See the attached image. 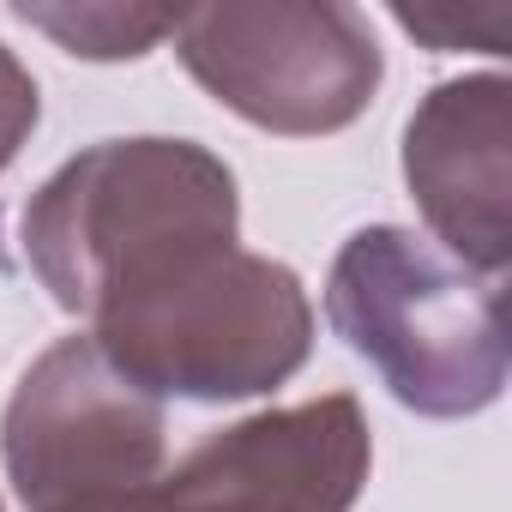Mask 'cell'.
<instances>
[{"label": "cell", "instance_id": "obj_10", "mask_svg": "<svg viewBox=\"0 0 512 512\" xmlns=\"http://www.w3.org/2000/svg\"><path fill=\"white\" fill-rule=\"evenodd\" d=\"M43 121V97H37V79L31 67L0 43V175L13 169V157L25 151V139L37 133Z\"/></svg>", "mask_w": 512, "mask_h": 512}, {"label": "cell", "instance_id": "obj_1", "mask_svg": "<svg viewBox=\"0 0 512 512\" xmlns=\"http://www.w3.org/2000/svg\"><path fill=\"white\" fill-rule=\"evenodd\" d=\"M241 193L193 139H103L67 157L25 205V260L55 308L91 320L115 296L241 247Z\"/></svg>", "mask_w": 512, "mask_h": 512}, {"label": "cell", "instance_id": "obj_2", "mask_svg": "<svg viewBox=\"0 0 512 512\" xmlns=\"http://www.w3.org/2000/svg\"><path fill=\"white\" fill-rule=\"evenodd\" d=\"M500 296V284L464 272L404 223L356 229L326 272L332 332L404 410L434 422H464L500 404L512 362Z\"/></svg>", "mask_w": 512, "mask_h": 512}, {"label": "cell", "instance_id": "obj_8", "mask_svg": "<svg viewBox=\"0 0 512 512\" xmlns=\"http://www.w3.org/2000/svg\"><path fill=\"white\" fill-rule=\"evenodd\" d=\"M31 31L55 37L79 61H139L175 37L169 7H13Z\"/></svg>", "mask_w": 512, "mask_h": 512}, {"label": "cell", "instance_id": "obj_6", "mask_svg": "<svg viewBox=\"0 0 512 512\" xmlns=\"http://www.w3.org/2000/svg\"><path fill=\"white\" fill-rule=\"evenodd\" d=\"M374 440L350 392L260 410L199 440L127 512H350L368 488Z\"/></svg>", "mask_w": 512, "mask_h": 512}, {"label": "cell", "instance_id": "obj_9", "mask_svg": "<svg viewBox=\"0 0 512 512\" xmlns=\"http://www.w3.org/2000/svg\"><path fill=\"white\" fill-rule=\"evenodd\" d=\"M392 19L422 37L428 49H482V55H506V25L512 13L506 7H476V13H458V7H392Z\"/></svg>", "mask_w": 512, "mask_h": 512}, {"label": "cell", "instance_id": "obj_7", "mask_svg": "<svg viewBox=\"0 0 512 512\" xmlns=\"http://www.w3.org/2000/svg\"><path fill=\"white\" fill-rule=\"evenodd\" d=\"M404 181L434 247L464 272L506 284L512 266V85L470 73L434 85L404 121Z\"/></svg>", "mask_w": 512, "mask_h": 512}, {"label": "cell", "instance_id": "obj_5", "mask_svg": "<svg viewBox=\"0 0 512 512\" xmlns=\"http://www.w3.org/2000/svg\"><path fill=\"white\" fill-rule=\"evenodd\" d=\"M0 458L25 512L139 494L163 476V404L133 386L91 332L49 344L13 386L0 416Z\"/></svg>", "mask_w": 512, "mask_h": 512}, {"label": "cell", "instance_id": "obj_3", "mask_svg": "<svg viewBox=\"0 0 512 512\" xmlns=\"http://www.w3.org/2000/svg\"><path fill=\"white\" fill-rule=\"evenodd\" d=\"M97 350L157 404H241L314 356V302L284 260L223 247L91 314Z\"/></svg>", "mask_w": 512, "mask_h": 512}, {"label": "cell", "instance_id": "obj_4", "mask_svg": "<svg viewBox=\"0 0 512 512\" xmlns=\"http://www.w3.org/2000/svg\"><path fill=\"white\" fill-rule=\"evenodd\" d=\"M181 67L247 127L320 139L368 115L386 55L338 0H223L175 19Z\"/></svg>", "mask_w": 512, "mask_h": 512}]
</instances>
